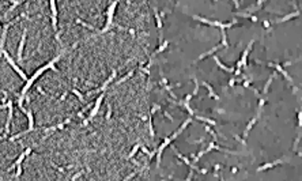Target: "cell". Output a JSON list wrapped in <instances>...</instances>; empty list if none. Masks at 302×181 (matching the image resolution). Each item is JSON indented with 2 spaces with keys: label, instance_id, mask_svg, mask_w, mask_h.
Masks as SVG:
<instances>
[{
  "label": "cell",
  "instance_id": "4",
  "mask_svg": "<svg viewBox=\"0 0 302 181\" xmlns=\"http://www.w3.org/2000/svg\"><path fill=\"white\" fill-rule=\"evenodd\" d=\"M256 123H257V117H255V119H252V120H251V123L246 125V128H245V132H244V138H246V136H248V134H249V132L252 131L253 125L256 124Z\"/></svg>",
  "mask_w": 302,
  "mask_h": 181
},
{
  "label": "cell",
  "instance_id": "10",
  "mask_svg": "<svg viewBox=\"0 0 302 181\" xmlns=\"http://www.w3.org/2000/svg\"><path fill=\"white\" fill-rule=\"evenodd\" d=\"M233 1H234V4H235V7H237V8H238V6H240V4H238V0H233Z\"/></svg>",
  "mask_w": 302,
  "mask_h": 181
},
{
  "label": "cell",
  "instance_id": "3",
  "mask_svg": "<svg viewBox=\"0 0 302 181\" xmlns=\"http://www.w3.org/2000/svg\"><path fill=\"white\" fill-rule=\"evenodd\" d=\"M283 161H276V162H272V164H265V165H263V166H260L257 169V172H263V170H267V169H271V168H274V166H276V165H279V164H282Z\"/></svg>",
  "mask_w": 302,
  "mask_h": 181
},
{
  "label": "cell",
  "instance_id": "6",
  "mask_svg": "<svg viewBox=\"0 0 302 181\" xmlns=\"http://www.w3.org/2000/svg\"><path fill=\"white\" fill-rule=\"evenodd\" d=\"M203 85H204V86H206V87H207V89H208V93H210V96L212 97L214 100H219V97L216 96V94H215V93H214V90H212V87H211V86L208 85V83H206V82H204V83H203Z\"/></svg>",
  "mask_w": 302,
  "mask_h": 181
},
{
  "label": "cell",
  "instance_id": "2",
  "mask_svg": "<svg viewBox=\"0 0 302 181\" xmlns=\"http://www.w3.org/2000/svg\"><path fill=\"white\" fill-rule=\"evenodd\" d=\"M299 15V12L295 11V12H291V14H289V15H286V17L280 18V19H278V21H275L276 23H282V22H286V21H290V19H293V18H295Z\"/></svg>",
  "mask_w": 302,
  "mask_h": 181
},
{
  "label": "cell",
  "instance_id": "8",
  "mask_svg": "<svg viewBox=\"0 0 302 181\" xmlns=\"http://www.w3.org/2000/svg\"><path fill=\"white\" fill-rule=\"evenodd\" d=\"M298 125H299V127H302V112H299V113H298Z\"/></svg>",
  "mask_w": 302,
  "mask_h": 181
},
{
  "label": "cell",
  "instance_id": "11",
  "mask_svg": "<svg viewBox=\"0 0 302 181\" xmlns=\"http://www.w3.org/2000/svg\"><path fill=\"white\" fill-rule=\"evenodd\" d=\"M212 1H216V0H212Z\"/></svg>",
  "mask_w": 302,
  "mask_h": 181
},
{
  "label": "cell",
  "instance_id": "1",
  "mask_svg": "<svg viewBox=\"0 0 302 181\" xmlns=\"http://www.w3.org/2000/svg\"><path fill=\"white\" fill-rule=\"evenodd\" d=\"M268 65H269V67H275V68H276V69H278V71H279V72H280V74H282V75H283V76H285L286 79H287V80H289V82H290V83H293V79H291L290 76H289V74L286 72V71H285V69H283V68L280 67L279 64H271V63H269Z\"/></svg>",
  "mask_w": 302,
  "mask_h": 181
},
{
  "label": "cell",
  "instance_id": "9",
  "mask_svg": "<svg viewBox=\"0 0 302 181\" xmlns=\"http://www.w3.org/2000/svg\"><path fill=\"white\" fill-rule=\"evenodd\" d=\"M264 1H267V0H259L257 3H256V6H261V4H263Z\"/></svg>",
  "mask_w": 302,
  "mask_h": 181
},
{
  "label": "cell",
  "instance_id": "5",
  "mask_svg": "<svg viewBox=\"0 0 302 181\" xmlns=\"http://www.w3.org/2000/svg\"><path fill=\"white\" fill-rule=\"evenodd\" d=\"M214 60H215V63H216V65H219V68H222V69H224V71H227V72H234V71H235L234 68H230V67H226V65H223L222 63L219 61L218 57H214Z\"/></svg>",
  "mask_w": 302,
  "mask_h": 181
},
{
  "label": "cell",
  "instance_id": "7",
  "mask_svg": "<svg viewBox=\"0 0 302 181\" xmlns=\"http://www.w3.org/2000/svg\"><path fill=\"white\" fill-rule=\"evenodd\" d=\"M272 79H274V76H271L268 80H267V83H265V86H264V93H267L268 91V89H269V85H271V82H272Z\"/></svg>",
  "mask_w": 302,
  "mask_h": 181
}]
</instances>
